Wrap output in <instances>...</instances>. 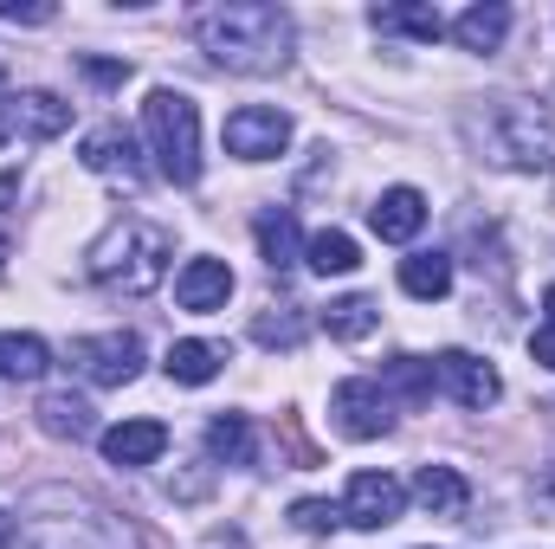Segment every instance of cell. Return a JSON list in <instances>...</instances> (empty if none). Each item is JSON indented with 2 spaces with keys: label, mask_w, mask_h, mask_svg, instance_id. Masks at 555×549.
I'll return each instance as SVG.
<instances>
[{
  "label": "cell",
  "mask_w": 555,
  "mask_h": 549,
  "mask_svg": "<svg viewBox=\"0 0 555 549\" xmlns=\"http://www.w3.org/2000/svg\"><path fill=\"white\" fill-rule=\"evenodd\" d=\"M188 26L220 72L272 78L291 65V13L272 0H220V7H201Z\"/></svg>",
  "instance_id": "1"
},
{
  "label": "cell",
  "mask_w": 555,
  "mask_h": 549,
  "mask_svg": "<svg viewBox=\"0 0 555 549\" xmlns=\"http://www.w3.org/2000/svg\"><path fill=\"white\" fill-rule=\"evenodd\" d=\"M465 142L491 168H524V175L555 168V117L530 98H491L485 111H465Z\"/></svg>",
  "instance_id": "2"
},
{
  "label": "cell",
  "mask_w": 555,
  "mask_h": 549,
  "mask_svg": "<svg viewBox=\"0 0 555 549\" xmlns=\"http://www.w3.org/2000/svg\"><path fill=\"white\" fill-rule=\"evenodd\" d=\"M26 531L39 549H142V537L91 491H65L46 485L26 498Z\"/></svg>",
  "instance_id": "3"
},
{
  "label": "cell",
  "mask_w": 555,
  "mask_h": 549,
  "mask_svg": "<svg viewBox=\"0 0 555 549\" xmlns=\"http://www.w3.org/2000/svg\"><path fill=\"white\" fill-rule=\"evenodd\" d=\"M168 259H175V233L155 227V220L124 214V220H111V233L85 253V272H91V284H104V291H117V297H142V291H155V284L168 278Z\"/></svg>",
  "instance_id": "4"
},
{
  "label": "cell",
  "mask_w": 555,
  "mask_h": 549,
  "mask_svg": "<svg viewBox=\"0 0 555 549\" xmlns=\"http://www.w3.org/2000/svg\"><path fill=\"white\" fill-rule=\"evenodd\" d=\"M142 137H149V155H155V175L175 181V188H194L201 181V111L188 91H149L142 104Z\"/></svg>",
  "instance_id": "5"
},
{
  "label": "cell",
  "mask_w": 555,
  "mask_h": 549,
  "mask_svg": "<svg viewBox=\"0 0 555 549\" xmlns=\"http://www.w3.org/2000/svg\"><path fill=\"white\" fill-rule=\"evenodd\" d=\"M72 369L91 388H130L142 375V336L137 330H104V336H78L72 343Z\"/></svg>",
  "instance_id": "6"
},
{
  "label": "cell",
  "mask_w": 555,
  "mask_h": 549,
  "mask_svg": "<svg viewBox=\"0 0 555 549\" xmlns=\"http://www.w3.org/2000/svg\"><path fill=\"white\" fill-rule=\"evenodd\" d=\"M72 130V104L52 98V91H20L0 104V149H20V142H52Z\"/></svg>",
  "instance_id": "7"
},
{
  "label": "cell",
  "mask_w": 555,
  "mask_h": 549,
  "mask_svg": "<svg viewBox=\"0 0 555 549\" xmlns=\"http://www.w3.org/2000/svg\"><path fill=\"white\" fill-rule=\"evenodd\" d=\"M433 382H439L459 408H472V413H485L498 395H504L498 369H491L485 356H472V349H446V356H433Z\"/></svg>",
  "instance_id": "8"
},
{
  "label": "cell",
  "mask_w": 555,
  "mask_h": 549,
  "mask_svg": "<svg viewBox=\"0 0 555 549\" xmlns=\"http://www.w3.org/2000/svg\"><path fill=\"white\" fill-rule=\"evenodd\" d=\"M330 413H336V426H343L349 439H382V433L395 426V408H388L382 382H369V375H349V382H336Z\"/></svg>",
  "instance_id": "9"
},
{
  "label": "cell",
  "mask_w": 555,
  "mask_h": 549,
  "mask_svg": "<svg viewBox=\"0 0 555 549\" xmlns=\"http://www.w3.org/2000/svg\"><path fill=\"white\" fill-rule=\"evenodd\" d=\"M284 149H291V117H284V111L246 104V111L227 117V155H240V162H272Z\"/></svg>",
  "instance_id": "10"
},
{
  "label": "cell",
  "mask_w": 555,
  "mask_h": 549,
  "mask_svg": "<svg viewBox=\"0 0 555 549\" xmlns=\"http://www.w3.org/2000/svg\"><path fill=\"white\" fill-rule=\"evenodd\" d=\"M401 511H408V485L388 478V472H356L349 491H343V518L356 531H388Z\"/></svg>",
  "instance_id": "11"
},
{
  "label": "cell",
  "mask_w": 555,
  "mask_h": 549,
  "mask_svg": "<svg viewBox=\"0 0 555 549\" xmlns=\"http://www.w3.org/2000/svg\"><path fill=\"white\" fill-rule=\"evenodd\" d=\"M85 168L91 175H111V181H124V188H142V162H137V137L124 130V124H98L91 137H85Z\"/></svg>",
  "instance_id": "12"
},
{
  "label": "cell",
  "mask_w": 555,
  "mask_h": 549,
  "mask_svg": "<svg viewBox=\"0 0 555 549\" xmlns=\"http://www.w3.org/2000/svg\"><path fill=\"white\" fill-rule=\"evenodd\" d=\"M175 297H181V310H194V317L227 310V297H233V266H227V259H188V266L175 272Z\"/></svg>",
  "instance_id": "13"
},
{
  "label": "cell",
  "mask_w": 555,
  "mask_h": 549,
  "mask_svg": "<svg viewBox=\"0 0 555 549\" xmlns=\"http://www.w3.org/2000/svg\"><path fill=\"white\" fill-rule=\"evenodd\" d=\"M98 446L111 465H155L168 452V426L162 420H117V426H104Z\"/></svg>",
  "instance_id": "14"
},
{
  "label": "cell",
  "mask_w": 555,
  "mask_h": 549,
  "mask_svg": "<svg viewBox=\"0 0 555 549\" xmlns=\"http://www.w3.org/2000/svg\"><path fill=\"white\" fill-rule=\"evenodd\" d=\"M369 227H375L388 246H408L420 227H426V194H420V188H388V194L369 207Z\"/></svg>",
  "instance_id": "15"
},
{
  "label": "cell",
  "mask_w": 555,
  "mask_h": 549,
  "mask_svg": "<svg viewBox=\"0 0 555 549\" xmlns=\"http://www.w3.org/2000/svg\"><path fill=\"white\" fill-rule=\"evenodd\" d=\"M414 505L433 511V518H459V511L472 505V485H465L459 465H420L414 472Z\"/></svg>",
  "instance_id": "16"
},
{
  "label": "cell",
  "mask_w": 555,
  "mask_h": 549,
  "mask_svg": "<svg viewBox=\"0 0 555 549\" xmlns=\"http://www.w3.org/2000/svg\"><path fill=\"white\" fill-rule=\"evenodd\" d=\"M446 33H452L465 52H498V46L511 39V7H504V0H478V7H465Z\"/></svg>",
  "instance_id": "17"
},
{
  "label": "cell",
  "mask_w": 555,
  "mask_h": 549,
  "mask_svg": "<svg viewBox=\"0 0 555 549\" xmlns=\"http://www.w3.org/2000/svg\"><path fill=\"white\" fill-rule=\"evenodd\" d=\"M162 369H168V382H181V388H207V382L227 369V343L188 336V343H175V349L162 356Z\"/></svg>",
  "instance_id": "18"
},
{
  "label": "cell",
  "mask_w": 555,
  "mask_h": 549,
  "mask_svg": "<svg viewBox=\"0 0 555 549\" xmlns=\"http://www.w3.org/2000/svg\"><path fill=\"white\" fill-rule=\"evenodd\" d=\"M253 233H259V253H266L272 272H291V266L304 259V233H297V214H291V207H266V214L253 220Z\"/></svg>",
  "instance_id": "19"
},
{
  "label": "cell",
  "mask_w": 555,
  "mask_h": 549,
  "mask_svg": "<svg viewBox=\"0 0 555 549\" xmlns=\"http://www.w3.org/2000/svg\"><path fill=\"white\" fill-rule=\"evenodd\" d=\"M369 20H375V33H408V39H426V46H433V39H446V26H452V20H446L439 7H426V0H401V7H375Z\"/></svg>",
  "instance_id": "20"
},
{
  "label": "cell",
  "mask_w": 555,
  "mask_h": 549,
  "mask_svg": "<svg viewBox=\"0 0 555 549\" xmlns=\"http://www.w3.org/2000/svg\"><path fill=\"white\" fill-rule=\"evenodd\" d=\"M207 452H214L220 465H253V459H259V433H253V420H246V413H214V426H207Z\"/></svg>",
  "instance_id": "21"
},
{
  "label": "cell",
  "mask_w": 555,
  "mask_h": 549,
  "mask_svg": "<svg viewBox=\"0 0 555 549\" xmlns=\"http://www.w3.org/2000/svg\"><path fill=\"white\" fill-rule=\"evenodd\" d=\"M33 413H39V433H52V439H91L98 433V413L78 395H46Z\"/></svg>",
  "instance_id": "22"
},
{
  "label": "cell",
  "mask_w": 555,
  "mask_h": 549,
  "mask_svg": "<svg viewBox=\"0 0 555 549\" xmlns=\"http://www.w3.org/2000/svg\"><path fill=\"white\" fill-rule=\"evenodd\" d=\"M304 266H310V272H323V278H343V272H356V266H362V246H356L349 233L323 227V233H310V240H304Z\"/></svg>",
  "instance_id": "23"
},
{
  "label": "cell",
  "mask_w": 555,
  "mask_h": 549,
  "mask_svg": "<svg viewBox=\"0 0 555 549\" xmlns=\"http://www.w3.org/2000/svg\"><path fill=\"white\" fill-rule=\"evenodd\" d=\"M46 369H52V349L39 336H26V330H7L0 336V375L7 382H39Z\"/></svg>",
  "instance_id": "24"
},
{
  "label": "cell",
  "mask_w": 555,
  "mask_h": 549,
  "mask_svg": "<svg viewBox=\"0 0 555 549\" xmlns=\"http://www.w3.org/2000/svg\"><path fill=\"white\" fill-rule=\"evenodd\" d=\"M401 291L420 297V304H439V297L452 291V259H446V253H414V259H401Z\"/></svg>",
  "instance_id": "25"
},
{
  "label": "cell",
  "mask_w": 555,
  "mask_h": 549,
  "mask_svg": "<svg viewBox=\"0 0 555 549\" xmlns=\"http://www.w3.org/2000/svg\"><path fill=\"white\" fill-rule=\"evenodd\" d=\"M375 323H382V304H375V297H362V291H356V297H336V304L323 310V330H330L336 343H362Z\"/></svg>",
  "instance_id": "26"
},
{
  "label": "cell",
  "mask_w": 555,
  "mask_h": 549,
  "mask_svg": "<svg viewBox=\"0 0 555 549\" xmlns=\"http://www.w3.org/2000/svg\"><path fill=\"white\" fill-rule=\"evenodd\" d=\"M439 382H433V362L426 356H395L382 369V395H401V401H426Z\"/></svg>",
  "instance_id": "27"
},
{
  "label": "cell",
  "mask_w": 555,
  "mask_h": 549,
  "mask_svg": "<svg viewBox=\"0 0 555 549\" xmlns=\"http://www.w3.org/2000/svg\"><path fill=\"white\" fill-rule=\"evenodd\" d=\"M336 518H343V505H323V498H297V505H291V524H297L304 537H330Z\"/></svg>",
  "instance_id": "28"
},
{
  "label": "cell",
  "mask_w": 555,
  "mask_h": 549,
  "mask_svg": "<svg viewBox=\"0 0 555 549\" xmlns=\"http://www.w3.org/2000/svg\"><path fill=\"white\" fill-rule=\"evenodd\" d=\"M304 330H310V323H304L297 310H278V317H259V323H253V336H259L266 349H272V343H284V349H291V343H297Z\"/></svg>",
  "instance_id": "29"
},
{
  "label": "cell",
  "mask_w": 555,
  "mask_h": 549,
  "mask_svg": "<svg viewBox=\"0 0 555 549\" xmlns=\"http://www.w3.org/2000/svg\"><path fill=\"white\" fill-rule=\"evenodd\" d=\"M78 65H85V78L104 85V91H117V85L130 78V65H117V59H78Z\"/></svg>",
  "instance_id": "30"
},
{
  "label": "cell",
  "mask_w": 555,
  "mask_h": 549,
  "mask_svg": "<svg viewBox=\"0 0 555 549\" xmlns=\"http://www.w3.org/2000/svg\"><path fill=\"white\" fill-rule=\"evenodd\" d=\"M0 20H26V26H46V20H52V7H13V0H0Z\"/></svg>",
  "instance_id": "31"
},
{
  "label": "cell",
  "mask_w": 555,
  "mask_h": 549,
  "mask_svg": "<svg viewBox=\"0 0 555 549\" xmlns=\"http://www.w3.org/2000/svg\"><path fill=\"white\" fill-rule=\"evenodd\" d=\"M530 356H537L543 369H555V323H543V330L530 336Z\"/></svg>",
  "instance_id": "32"
},
{
  "label": "cell",
  "mask_w": 555,
  "mask_h": 549,
  "mask_svg": "<svg viewBox=\"0 0 555 549\" xmlns=\"http://www.w3.org/2000/svg\"><path fill=\"white\" fill-rule=\"evenodd\" d=\"M13 537H20V518H7V511H0V549H13Z\"/></svg>",
  "instance_id": "33"
},
{
  "label": "cell",
  "mask_w": 555,
  "mask_h": 549,
  "mask_svg": "<svg viewBox=\"0 0 555 549\" xmlns=\"http://www.w3.org/2000/svg\"><path fill=\"white\" fill-rule=\"evenodd\" d=\"M543 310H550V323H555V284H550V291H543Z\"/></svg>",
  "instance_id": "34"
},
{
  "label": "cell",
  "mask_w": 555,
  "mask_h": 549,
  "mask_svg": "<svg viewBox=\"0 0 555 549\" xmlns=\"http://www.w3.org/2000/svg\"><path fill=\"white\" fill-rule=\"evenodd\" d=\"M7 253H13V246H7V233H0V266H7Z\"/></svg>",
  "instance_id": "35"
}]
</instances>
